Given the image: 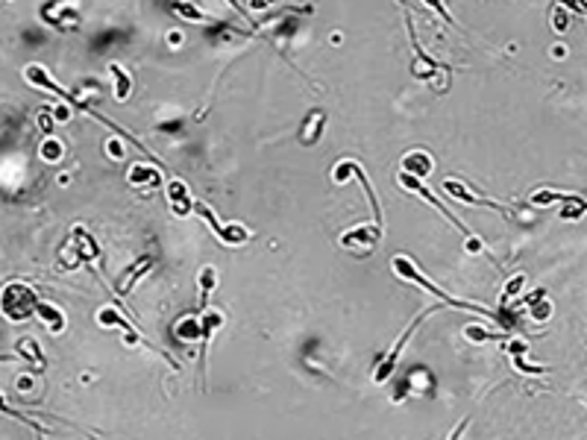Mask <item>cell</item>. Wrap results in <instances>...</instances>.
<instances>
[{"mask_svg":"<svg viewBox=\"0 0 587 440\" xmlns=\"http://www.w3.org/2000/svg\"><path fill=\"white\" fill-rule=\"evenodd\" d=\"M390 270H394L400 279H405V282H411V285H417V288H423V291H429V294H435V296H441V303L446 306V308H458V311H473V314H482V317H487V320H496V323H502L505 329H514V323H508L505 320V314L502 311H494V308H484V306H476V303H464V299H455V296H449L446 291H441L435 282H429V279L420 273V267L411 262L408 255H394V262H390Z\"/></svg>","mask_w":587,"mask_h":440,"instance_id":"6da1fadb","label":"cell"},{"mask_svg":"<svg viewBox=\"0 0 587 440\" xmlns=\"http://www.w3.org/2000/svg\"><path fill=\"white\" fill-rule=\"evenodd\" d=\"M35 303H38L35 288L21 282V279H12V282L0 288V314H4L9 323H27L35 314Z\"/></svg>","mask_w":587,"mask_h":440,"instance_id":"7a4b0ae2","label":"cell"},{"mask_svg":"<svg viewBox=\"0 0 587 440\" xmlns=\"http://www.w3.org/2000/svg\"><path fill=\"white\" fill-rule=\"evenodd\" d=\"M441 308H443V303H441V306H429V308H423V311H420V314H417V317L411 320V323L402 329V335L394 341V347H390V349H388V355L382 358V364L373 370V385H385V382H388L390 373L397 370V361H400V355H402L405 344H408L411 337H414V332L423 326V320H426V317H432V314H435V311H441Z\"/></svg>","mask_w":587,"mask_h":440,"instance_id":"3957f363","label":"cell"},{"mask_svg":"<svg viewBox=\"0 0 587 440\" xmlns=\"http://www.w3.org/2000/svg\"><path fill=\"white\" fill-rule=\"evenodd\" d=\"M194 214L206 220L209 229H211V235L218 238L223 247H244L250 238H252V232H250L244 224H221V220L214 217V212L203 203V199H194Z\"/></svg>","mask_w":587,"mask_h":440,"instance_id":"277c9868","label":"cell"},{"mask_svg":"<svg viewBox=\"0 0 587 440\" xmlns=\"http://www.w3.org/2000/svg\"><path fill=\"white\" fill-rule=\"evenodd\" d=\"M385 235L382 220H373V224H356L352 229H347L341 235V247L349 253H373Z\"/></svg>","mask_w":587,"mask_h":440,"instance_id":"5b68a950","label":"cell"},{"mask_svg":"<svg viewBox=\"0 0 587 440\" xmlns=\"http://www.w3.org/2000/svg\"><path fill=\"white\" fill-rule=\"evenodd\" d=\"M443 191L453 197V199H458V203H464V206H482V209H491V212H496V214H511V209H508V206L494 203L491 197L479 194L473 185H467L464 179H458V176L443 179Z\"/></svg>","mask_w":587,"mask_h":440,"instance_id":"8992f818","label":"cell"},{"mask_svg":"<svg viewBox=\"0 0 587 440\" xmlns=\"http://www.w3.org/2000/svg\"><path fill=\"white\" fill-rule=\"evenodd\" d=\"M397 183H400V185H402L405 191H411V194H417V197H423V199H426V203H429V206H435V209H438V212H441V214H443V217L449 220V224H453V226H458V232H461V235H470V229H467V226L461 224V220H458V217H455L453 212H449V209H446V206L441 203V199H438V197L432 194V191H429V188L423 185V179H417V176H408L405 170H400V173H397Z\"/></svg>","mask_w":587,"mask_h":440,"instance_id":"52a82bcc","label":"cell"},{"mask_svg":"<svg viewBox=\"0 0 587 440\" xmlns=\"http://www.w3.org/2000/svg\"><path fill=\"white\" fill-rule=\"evenodd\" d=\"M165 194H168V206H170V214L173 217H188V214H194V197H191V191L185 185V179L170 176Z\"/></svg>","mask_w":587,"mask_h":440,"instance_id":"ba28073f","label":"cell"},{"mask_svg":"<svg viewBox=\"0 0 587 440\" xmlns=\"http://www.w3.org/2000/svg\"><path fill=\"white\" fill-rule=\"evenodd\" d=\"M226 317L221 308H211V306H203L200 311V370L206 367V349H209V341L214 337V332L223 329Z\"/></svg>","mask_w":587,"mask_h":440,"instance_id":"9c48e42d","label":"cell"},{"mask_svg":"<svg viewBox=\"0 0 587 440\" xmlns=\"http://www.w3.org/2000/svg\"><path fill=\"white\" fill-rule=\"evenodd\" d=\"M153 267H156V255H150V253L139 255V258H135V262L124 270V279L117 282V294H121V296H129V291H132L135 285H139V282H141V279H144Z\"/></svg>","mask_w":587,"mask_h":440,"instance_id":"30bf717a","label":"cell"},{"mask_svg":"<svg viewBox=\"0 0 587 440\" xmlns=\"http://www.w3.org/2000/svg\"><path fill=\"white\" fill-rule=\"evenodd\" d=\"M71 241H74L76 253H80V258H83V267L94 270V262L100 258V244L94 241V235L88 229H83V226H74L71 229Z\"/></svg>","mask_w":587,"mask_h":440,"instance_id":"8fae6325","label":"cell"},{"mask_svg":"<svg viewBox=\"0 0 587 440\" xmlns=\"http://www.w3.org/2000/svg\"><path fill=\"white\" fill-rule=\"evenodd\" d=\"M127 179H129V185H135V188H156V185H159V179H162V168L156 162H150V158H144V162L129 165Z\"/></svg>","mask_w":587,"mask_h":440,"instance_id":"7c38bea8","label":"cell"},{"mask_svg":"<svg viewBox=\"0 0 587 440\" xmlns=\"http://www.w3.org/2000/svg\"><path fill=\"white\" fill-rule=\"evenodd\" d=\"M400 170H405L408 176H417V179H426L435 173V156H429L426 150H408L400 162Z\"/></svg>","mask_w":587,"mask_h":440,"instance_id":"4fadbf2b","label":"cell"},{"mask_svg":"<svg viewBox=\"0 0 587 440\" xmlns=\"http://www.w3.org/2000/svg\"><path fill=\"white\" fill-rule=\"evenodd\" d=\"M35 320H42V326L50 332V335H62L65 329H68V317H65V311L59 308V306H53V303H45V299H38L35 303V314H33Z\"/></svg>","mask_w":587,"mask_h":440,"instance_id":"5bb4252c","label":"cell"},{"mask_svg":"<svg viewBox=\"0 0 587 440\" xmlns=\"http://www.w3.org/2000/svg\"><path fill=\"white\" fill-rule=\"evenodd\" d=\"M323 127H326V112H323V109H311V112L306 115V121H303L300 132H297L300 144H303V147H315L320 138H323Z\"/></svg>","mask_w":587,"mask_h":440,"instance_id":"9a60e30c","label":"cell"},{"mask_svg":"<svg viewBox=\"0 0 587 440\" xmlns=\"http://www.w3.org/2000/svg\"><path fill=\"white\" fill-rule=\"evenodd\" d=\"M15 355H18V358H24V361L33 367V373L47 367V358H45V352H42V347H38L35 337H18Z\"/></svg>","mask_w":587,"mask_h":440,"instance_id":"2e32d148","label":"cell"},{"mask_svg":"<svg viewBox=\"0 0 587 440\" xmlns=\"http://www.w3.org/2000/svg\"><path fill=\"white\" fill-rule=\"evenodd\" d=\"M581 194H570V191H558V188H537L528 194V203L546 209V206H558V203H570V199H579Z\"/></svg>","mask_w":587,"mask_h":440,"instance_id":"e0dca14e","label":"cell"},{"mask_svg":"<svg viewBox=\"0 0 587 440\" xmlns=\"http://www.w3.org/2000/svg\"><path fill=\"white\" fill-rule=\"evenodd\" d=\"M109 76H112V94H115V100H117V103H127L129 94H132V76H129V71L121 68L117 62H112L109 65Z\"/></svg>","mask_w":587,"mask_h":440,"instance_id":"ac0fdd59","label":"cell"},{"mask_svg":"<svg viewBox=\"0 0 587 440\" xmlns=\"http://www.w3.org/2000/svg\"><path fill=\"white\" fill-rule=\"evenodd\" d=\"M170 9L180 18H185V21H191V24H209L211 21V18L197 4H191V0H170Z\"/></svg>","mask_w":587,"mask_h":440,"instance_id":"d6986e66","label":"cell"},{"mask_svg":"<svg viewBox=\"0 0 587 440\" xmlns=\"http://www.w3.org/2000/svg\"><path fill=\"white\" fill-rule=\"evenodd\" d=\"M176 341H200V317H180L173 326Z\"/></svg>","mask_w":587,"mask_h":440,"instance_id":"ffe728a7","label":"cell"},{"mask_svg":"<svg viewBox=\"0 0 587 440\" xmlns=\"http://www.w3.org/2000/svg\"><path fill=\"white\" fill-rule=\"evenodd\" d=\"M38 156H42L45 162H50V165H53V162H59V158L65 156V144L59 141L56 135H50V132H47V135L42 138V144H38Z\"/></svg>","mask_w":587,"mask_h":440,"instance_id":"44dd1931","label":"cell"},{"mask_svg":"<svg viewBox=\"0 0 587 440\" xmlns=\"http://www.w3.org/2000/svg\"><path fill=\"white\" fill-rule=\"evenodd\" d=\"M214 285H218V270H214L211 265H206L200 273H197V288H200V308L209 306V294L214 291Z\"/></svg>","mask_w":587,"mask_h":440,"instance_id":"7402d4cb","label":"cell"},{"mask_svg":"<svg viewBox=\"0 0 587 440\" xmlns=\"http://www.w3.org/2000/svg\"><path fill=\"white\" fill-rule=\"evenodd\" d=\"M525 308H528V317L532 320H537V323H546V320H552V299H546V294H540V296H535L532 303H525Z\"/></svg>","mask_w":587,"mask_h":440,"instance_id":"603a6c76","label":"cell"},{"mask_svg":"<svg viewBox=\"0 0 587 440\" xmlns=\"http://www.w3.org/2000/svg\"><path fill=\"white\" fill-rule=\"evenodd\" d=\"M464 337L470 344H484V341H505L502 335H496V332H491V329H484V326H479V323H467L464 326Z\"/></svg>","mask_w":587,"mask_h":440,"instance_id":"cb8c5ba5","label":"cell"},{"mask_svg":"<svg viewBox=\"0 0 587 440\" xmlns=\"http://www.w3.org/2000/svg\"><path fill=\"white\" fill-rule=\"evenodd\" d=\"M127 138L124 135H109L106 138V144H103V150H106V156L112 158V162H124L127 158Z\"/></svg>","mask_w":587,"mask_h":440,"instance_id":"d4e9b609","label":"cell"},{"mask_svg":"<svg viewBox=\"0 0 587 440\" xmlns=\"http://www.w3.org/2000/svg\"><path fill=\"white\" fill-rule=\"evenodd\" d=\"M525 282H528L525 273H514V276L505 282V288H502V303H508V299H517V296L523 294Z\"/></svg>","mask_w":587,"mask_h":440,"instance_id":"484cf974","label":"cell"},{"mask_svg":"<svg viewBox=\"0 0 587 440\" xmlns=\"http://www.w3.org/2000/svg\"><path fill=\"white\" fill-rule=\"evenodd\" d=\"M0 414H6V417H12V419H18V423H24L27 429H33V432H38V434H47V432L42 429V426H38V423H35V419H27L24 414H18V411H15L12 405H6V399H4V396H0Z\"/></svg>","mask_w":587,"mask_h":440,"instance_id":"4316f807","label":"cell"},{"mask_svg":"<svg viewBox=\"0 0 587 440\" xmlns=\"http://www.w3.org/2000/svg\"><path fill=\"white\" fill-rule=\"evenodd\" d=\"M584 212H587V206H584V197L570 199V203H564V209H561V220H581V217H584Z\"/></svg>","mask_w":587,"mask_h":440,"instance_id":"83f0119b","label":"cell"},{"mask_svg":"<svg viewBox=\"0 0 587 440\" xmlns=\"http://www.w3.org/2000/svg\"><path fill=\"white\" fill-rule=\"evenodd\" d=\"M349 176H352V158H347V162L332 168V183H335V185H347Z\"/></svg>","mask_w":587,"mask_h":440,"instance_id":"f1b7e54d","label":"cell"},{"mask_svg":"<svg viewBox=\"0 0 587 440\" xmlns=\"http://www.w3.org/2000/svg\"><path fill=\"white\" fill-rule=\"evenodd\" d=\"M552 27H555L558 35L566 33V27H570V15H566V9H561V6L552 9Z\"/></svg>","mask_w":587,"mask_h":440,"instance_id":"f546056e","label":"cell"},{"mask_svg":"<svg viewBox=\"0 0 587 440\" xmlns=\"http://www.w3.org/2000/svg\"><path fill=\"white\" fill-rule=\"evenodd\" d=\"M511 358H514V367H517L520 373H528V376H543V373H546V367L528 364V361H525V355H511Z\"/></svg>","mask_w":587,"mask_h":440,"instance_id":"4dcf8cb0","label":"cell"},{"mask_svg":"<svg viewBox=\"0 0 587 440\" xmlns=\"http://www.w3.org/2000/svg\"><path fill=\"white\" fill-rule=\"evenodd\" d=\"M47 109H50V115H53V121H56V124H68V121H71V115H74L68 103H59V106H47Z\"/></svg>","mask_w":587,"mask_h":440,"instance_id":"1f68e13d","label":"cell"},{"mask_svg":"<svg viewBox=\"0 0 587 440\" xmlns=\"http://www.w3.org/2000/svg\"><path fill=\"white\" fill-rule=\"evenodd\" d=\"M464 241H467V253H470V255H479V253H487L484 241H482V238H479V235H473V232H470V235H464Z\"/></svg>","mask_w":587,"mask_h":440,"instance_id":"d6a6232c","label":"cell"},{"mask_svg":"<svg viewBox=\"0 0 587 440\" xmlns=\"http://www.w3.org/2000/svg\"><path fill=\"white\" fill-rule=\"evenodd\" d=\"M423 4H426L429 9H435V12H438V15L443 18V21H446V24H453V27H455V18H453V15H449V9L443 6V0H423Z\"/></svg>","mask_w":587,"mask_h":440,"instance_id":"836d02e7","label":"cell"},{"mask_svg":"<svg viewBox=\"0 0 587 440\" xmlns=\"http://www.w3.org/2000/svg\"><path fill=\"white\" fill-rule=\"evenodd\" d=\"M502 349H505L508 355H525V352H528V341H520V337H514V341H505Z\"/></svg>","mask_w":587,"mask_h":440,"instance_id":"e575fe53","label":"cell"},{"mask_svg":"<svg viewBox=\"0 0 587 440\" xmlns=\"http://www.w3.org/2000/svg\"><path fill=\"white\" fill-rule=\"evenodd\" d=\"M53 124H56V121H53V115H50V109H45L42 115H38V129H42L45 135H47V132H53Z\"/></svg>","mask_w":587,"mask_h":440,"instance_id":"d590c367","label":"cell"},{"mask_svg":"<svg viewBox=\"0 0 587 440\" xmlns=\"http://www.w3.org/2000/svg\"><path fill=\"white\" fill-rule=\"evenodd\" d=\"M277 4V0H250L247 4V12H265L267 6H273Z\"/></svg>","mask_w":587,"mask_h":440,"instance_id":"8d00e7d4","label":"cell"},{"mask_svg":"<svg viewBox=\"0 0 587 440\" xmlns=\"http://www.w3.org/2000/svg\"><path fill=\"white\" fill-rule=\"evenodd\" d=\"M561 4L570 9V12H576L579 18H584V0H561Z\"/></svg>","mask_w":587,"mask_h":440,"instance_id":"74e56055","label":"cell"},{"mask_svg":"<svg viewBox=\"0 0 587 440\" xmlns=\"http://www.w3.org/2000/svg\"><path fill=\"white\" fill-rule=\"evenodd\" d=\"M182 42H185V35H182L180 30H170V33H168V45H170V47H182Z\"/></svg>","mask_w":587,"mask_h":440,"instance_id":"f35d334b","label":"cell"},{"mask_svg":"<svg viewBox=\"0 0 587 440\" xmlns=\"http://www.w3.org/2000/svg\"><path fill=\"white\" fill-rule=\"evenodd\" d=\"M33 388H35V382H33L30 376H18V390H24V393H27V390H33Z\"/></svg>","mask_w":587,"mask_h":440,"instance_id":"ab89813d","label":"cell"},{"mask_svg":"<svg viewBox=\"0 0 587 440\" xmlns=\"http://www.w3.org/2000/svg\"><path fill=\"white\" fill-rule=\"evenodd\" d=\"M226 4H229V6L235 9V12H241V15H247V9H244V6L238 4V0H226Z\"/></svg>","mask_w":587,"mask_h":440,"instance_id":"60d3db41","label":"cell"},{"mask_svg":"<svg viewBox=\"0 0 587 440\" xmlns=\"http://www.w3.org/2000/svg\"><path fill=\"white\" fill-rule=\"evenodd\" d=\"M12 358H15V355H0V361H12Z\"/></svg>","mask_w":587,"mask_h":440,"instance_id":"b9f144b4","label":"cell"},{"mask_svg":"<svg viewBox=\"0 0 587 440\" xmlns=\"http://www.w3.org/2000/svg\"><path fill=\"white\" fill-rule=\"evenodd\" d=\"M397 4H405V0H397Z\"/></svg>","mask_w":587,"mask_h":440,"instance_id":"7bdbcfd3","label":"cell"}]
</instances>
